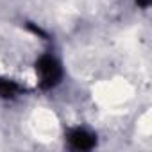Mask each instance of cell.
<instances>
[{"instance_id":"7a4b0ae2","label":"cell","mask_w":152,"mask_h":152,"mask_svg":"<svg viewBox=\"0 0 152 152\" xmlns=\"http://www.w3.org/2000/svg\"><path fill=\"white\" fill-rule=\"evenodd\" d=\"M68 140H70V145L73 148H77V150H88L95 145V138L93 134H90L88 131L84 129H75L68 134Z\"/></svg>"},{"instance_id":"6da1fadb","label":"cell","mask_w":152,"mask_h":152,"mask_svg":"<svg viewBox=\"0 0 152 152\" xmlns=\"http://www.w3.org/2000/svg\"><path fill=\"white\" fill-rule=\"evenodd\" d=\"M36 70H38V73H39V84H41V88H45V90L56 86V84L59 83V79H61V66H59V63H57L54 57H50V56H43V57L38 61Z\"/></svg>"},{"instance_id":"277c9868","label":"cell","mask_w":152,"mask_h":152,"mask_svg":"<svg viewBox=\"0 0 152 152\" xmlns=\"http://www.w3.org/2000/svg\"><path fill=\"white\" fill-rule=\"evenodd\" d=\"M136 2H138V4H140L141 7H147V6L150 4V0H136Z\"/></svg>"},{"instance_id":"3957f363","label":"cell","mask_w":152,"mask_h":152,"mask_svg":"<svg viewBox=\"0 0 152 152\" xmlns=\"http://www.w3.org/2000/svg\"><path fill=\"white\" fill-rule=\"evenodd\" d=\"M20 91V88L7 79H0V97H15Z\"/></svg>"}]
</instances>
